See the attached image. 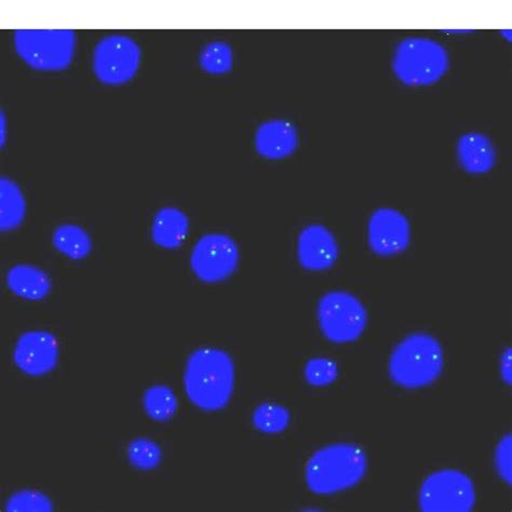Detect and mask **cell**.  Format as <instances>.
<instances>
[{"mask_svg":"<svg viewBox=\"0 0 512 512\" xmlns=\"http://www.w3.org/2000/svg\"><path fill=\"white\" fill-rule=\"evenodd\" d=\"M144 408L153 420L165 422L177 412L178 400L169 387L157 385L146 390Z\"/></svg>","mask_w":512,"mask_h":512,"instance_id":"19","label":"cell"},{"mask_svg":"<svg viewBox=\"0 0 512 512\" xmlns=\"http://www.w3.org/2000/svg\"><path fill=\"white\" fill-rule=\"evenodd\" d=\"M457 155L463 168L470 173L490 171L496 161L492 141L481 133H467L458 140Z\"/></svg>","mask_w":512,"mask_h":512,"instance_id":"14","label":"cell"},{"mask_svg":"<svg viewBox=\"0 0 512 512\" xmlns=\"http://www.w3.org/2000/svg\"><path fill=\"white\" fill-rule=\"evenodd\" d=\"M320 328L333 343L354 342L367 326L366 308L354 295L336 291L323 296L318 306Z\"/></svg>","mask_w":512,"mask_h":512,"instance_id":"7","label":"cell"},{"mask_svg":"<svg viewBox=\"0 0 512 512\" xmlns=\"http://www.w3.org/2000/svg\"><path fill=\"white\" fill-rule=\"evenodd\" d=\"M17 366L31 376L44 375L55 369L59 359V344L55 335L45 331L24 333L15 354Z\"/></svg>","mask_w":512,"mask_h":512,"instance_id":"11","label":"cell"},{"mask_svg":"<svg viewBox=\"0 0 512 512\" xmlns=\"http://www.w3.org/2000/svg\"><path fill=\"white\" fill-rule=\"evenodd\" d=\"M475 503L474 483L462 471H436L422 484L420 508L424 512H469Z\"/></svg>","mask_w":512,"mask_h":512,"instance_id":"6","label":"cell"},{"mask_svg":"<svg viewBox=\"0 0 512 512\" xmlns=\"http://www.w3.org/2000/svg\"><path fill=\"white\" fill-rule=\"evenodd\" d=\"M367 465L366 453L356 444H332L308 461L306 482L316 494H334L358 484L366 475Z\"/></svg>","mask_w":512,"mask_h":512,"instance_id":"2","label":"cell"},{"mask_svg":"<svg viewBox=\"0 0 512 512\" xmlns=\"http://www.w3.org/2000/svg\"><path fill=\"white\" fill-rule=\"evenodd\" d=\"M25 199L20 187L13 181L0 180V228L7 232L17 228L24 220Z\"/></svg>","mask_w":512,"mask_h":512,"instance_id":"17","label":"cell"},{"mask_svg":"<svg viewBox=\"0 0 512 512\" xmlns=\"http://www.w3.org/2000/svg\"><path fill=\"white\" fill-rule=\"evenodd\" d=\"M141 50L131 38L123 35L105 37L93 52V71L106 85H121L137 74Z\"/></svg>","mask_w":512,"mask_h":512,"instance_id":"8","label":"cell"},{"mask_svg":"<svg viewBox=\"0 0 512 512\" xmlns=\"http://www.w3.org/2000/svg\"><path fill=\"white\" fill-rule=\"evenodd\" d=\"M298 144V131L286 120L268 121L260 126L255 136L256 151L269 159H280L291 155Z\"/></svg>","mask_w":512,"mask_h":512,"instance_id":"13","label":"cell"},{"mask_svg":"<svg viewBox=\"0 0 512 512\" xmlns=\"http://www.w3.org/2000/svg\"><path fill=\"white\" fill-rule=\"evenodd\" d=\"M511 349H507L502 357L501 369L504 381L508 384H512V370H511Z\"/></svg>","mask_w":512,"mask_h":512,"instance_id":"26","label":"cell"},{"mask_svg":"<svg viewBox=\"0 0 512 512\" xmlns=\"http://www.w3.org/2000/svg\"><path fill=\"white\" fill-rule=\"evenodd\" d=\"M443 369V350L433 336L416 333L403 340L389 360L393 381L406 388L434 383Z\"/></svg>","mask_w":512,"mask_h":512,"instance_id":"3","label":"cell"},{"mask_svg":"<svg viewBox=\"0 0 512 512\" xmlns=\"http://www.w3.org/2000/svg\"><path fill=\"white\" fill-rule=\"evenodd\" d=\"M338 376V366L330 359L316 358L309 361L305 368V377L313 386H326Z\"/></svg>","mask_w":512,"mask_h":512,"instance_id":"24","label":"cell"},{"mask_svg":"<svg viewBox=\"0 0 512 512\" xmlns=\"http://www.w3.org/2000/svg\"><path fill=\"white\" fill-rule=\"evenodd\" d=\"M200 64L210 74H225L232 70V48L223 42L210 43L201 51Z\"/></svg>","mask_w":512,"mask_h":512,"instance_id":"21","label":"cell"},{"mask_svg":"<svg viewBox=\"0 0 512 512\" xmlns=\"http://www.w3.org/2000/svg\"><path fill=\"white\" fill-rule=\"evenodd\" d=\"M298 256L309 271H325L338 259L339 247L328 228L312 225L303 229L299 237Z\"/></svg>","mask_w":512,"mask_h":512,"instance_id":"12","label":"cell"},{"mask_svg":"<svg viewBox=\"0 0 512 512\" xmlns=\"http://www.w3.org/2000/svg\"><path fill=\"white\" fill-rule=\"evenodd\" d=\"M8 512H51L52 502L43 493L23 490L13 494L6 505Z\"/></svg>","mask_w":512,"mask_h":512,"instance_id":"23","label":"cell"},{"mask_svg":"<svg viewBox=\"0 0 512 512\" xmlns=\"http://www.w3.org/2000/svg\"><path fill=\"white\" fill-rule=\"evenodd\" d=\"M394 71L407 86H427L438 80L449 69L446 49L434 40L408 38L397 47Z\"/></svg>","mask_w":512,"mask_h":512,"instance_id":"4","label":"cell"},{"mask_svg":"<svg viewBox=\"0 0 512 512\" xmlns=\"http://www.w3.org/2000/svg\"><path fill=\"white\" fill-rule=\"evenodd\" d=\"M411 227L408 219L394 209L375 211L369 223L371 249L379 255H394L410 244Z\"/></svg>","mask_w":512,"mask_h":512,"instance_id":"10","label":"cell"},{"mask_svg":"<svg viewBox=\"0 0 512 512\" xmlns=\"http://www.w3.org/2000/svg\"><path fill=\"white\" fill-rule=\"evenodd\" d=\"M495 465L498 475L507 482L512 483V437L505 436L497 444L495 451Z\"/></svg>","mask_w":512,"mask_h":512,"instance_id":"25","label":"cell"},{"mask_svg":"<svg viewBox=\"0 0 512 512\" xmlns=\"http://www.w3.org/2000/svg\"><path fill=\"white\" fill-rule=\"evenodd\" d=\"M184 382L188 398L197 407L206 411L221 410L234 390L233 359L220 349H199L188 359Z\"/></svg>","mask_w":512,"mask_h":512,"instance_id":"1","label":"cell"},{"mask_svg":"<svg viewBox=\"0 0 512 512\" xmlns=\"http://www.w3.org/2000/svg\"><path fill=\"white\" fill-rule=\"evenodd\" d=\"M7 284L13 293L30 301L46 298L51 289L48 275L32 265L12 267L7 275Z\"/></svg>","mask_w":512,"mask_h":512,"instance_id":"15","label":"cell"},{"mask_svg":"<svg viewBox=\"0 0 512 512\" xmlns=\"http://www.w3.org/2000/svg\"><path fill=\"white\" fill-rule=\"evenodd\" d=\"M238 262L239 251L235 241L221 234L202 237L191 258L195 275L205 282H218L231 276Z\"/></svg>","mask_w":512,"mask_h":512,"instance_id":"9","label":"cell"},{"mask_svg":"<svg viewBox=\"0 0 512 512\" xmlns=\"http://www.w3.org/2000/svg\"><path fill=\"white\" fill-rule=\"evenodd\" d=\"M188 219L179 209H161L154 220L152 235L155 244L166 248L175 249L183 244L188 234Z\"/></svg>","mask_w":512,"mask_h":512,"instance_id":"16","label":"cell"},{"mask_svg":"<svg viewBox=\"0 0 512 512\" xmlns=\"http://www.w3.org/2000/svg\"><path fill=\"white\" fill-rule=\"evenodd\" d=\"M290 423L289 411L278 404L263 403L253 414V424L265 434H278Z\"/></svg>","mask_w":512,"mask_h":512,"instance_id":"20","label":"cell"},{"mask_svg":"<svg viewBox=\"0 0 512 512\" xmlns=\"http://www.w3.org/2000/svg\"><path fill=\"white\" fill-rule=\"evenodd\" d=\"M53 244L72 260H82L90 253L92 242L84 228L76 225H62L53 235Z\"/></svg>","mask_w":512,"mask_h":512,"instance_id":"18","label":"cell"},{"mask_svg":"<svg viewBox=\"0 0 512 512\" xmlns=\"http://www.w3.org/2000/svg\"><path fill=\"white\" fill-rule=\"evenodd\" d=\"M129 461L142 470H151L161 461V450L154 441L139 438L132 441L128 448Z\"/></svg>","mask_w":512,"mask_h":512,"instance_id":"22","label":"cell"},{"mask_svg":"<svg viewBox=\"0 0 512 512\" xmlns=\"http://www.w3.org/2000/svg\"><path fill=\"white\" fill-rule=\"evenodd\" d=\"M18 55L38 71H62L73 61L76 35L71 30H20L15 33Z\"/></svg>","mask_w":512,"mask_h":512,"instance_id":"5","label":"cell"}]
</instances>
